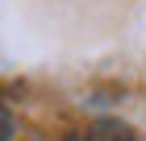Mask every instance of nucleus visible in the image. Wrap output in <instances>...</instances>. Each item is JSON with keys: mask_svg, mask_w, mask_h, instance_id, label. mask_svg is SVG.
Instances as JSON below:
<instances>
[{"mask_svg": "<svg viewBox=\"0 0 146 141\" xmlns=\"http://www.w3.org/2000/svg\"><path fill=\"white\" fill-rule=\"evenodd\" d=\"M13 137V116H9V108L0 104V141H9Z\"/></svg>", "mask_w": 146, "mask_h": 141, "instance_id": "f03ea898", "label": "nucleus"}, {"mask_svg": "<svg viewBox=\"0 0 146 141\" xmlns=\"http://www.w3.org/2000/svg\"><path fill=\"white\" fill-rule=\"evenodd\" d=\"M88 141H138V137H134V129H129L125 120H117V116H100V120H92Z\"/></svg>", "mask_w": 146, "mask_h": 141, "instance_id": "f257e3e1", "label": "nucleus"}, {"mask_svg": "<svg viewBox=\"0 0 146 141\" xmlns=\"http://www.w3.org/2000/svg\"><path fill=\"white\" fill-rule=\"evenodd\" d=\"M63 141H88V137H79V133H67V137H63Z\"/></svg>", "mask_w": 146, "mask_h": 141, "instance_id": "7ed1b4c3", "label": "nucleus"}]
</instances>
